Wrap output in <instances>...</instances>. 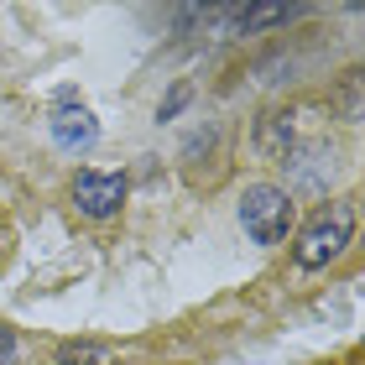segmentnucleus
<instances>
[{
	"label": "nucleus",
	"mask_w": 365,
	"mask_h": 365,
	"mask_svg": "<svg viewBox=\"0 0 365 365\" xmlns=\"http://www.w3.org/2000/svg\"><path fill=\"white\" fill-rule=\"evenodd\" d=\"M240 225L256 245H277L292 225V193L277 188V182H251L240 198Z\"/></svg>",
	"instance_id": "obj_1"
},
{
	"label": "nucleus",
	"mask_w": 365,
	"mask_h": 365,
	"mask_svg": "<svg viewBox=\"0 0 365 365\" xmlns=\"http://www.w3.org/2000/svg\"><path fill=\"white\" fill-rule=\"evenodd\" d=\"M256 146H261L267 157L287 162V152H292V125L282 120V115H267V120H261V130H256Z\"/></svg>",
	"instance_id": "obj_5"
},
{
	"label": "nucleus",
	"mask_w": 365,
	"mask_h": 365,
	"mask_svg": "<svg viewBox=\"0 0 365 365\" xmlns=\"http://www.w3.org/2000/svg\"><path fill=\"white\" fill-rule=\"evenodd\" d=\"M282 16H287V6H251V11H235V21L240 26H272Z\"/></svg>",
	"instance_id": "obj_7"
},
{
	"label": "nucleus",
	"mask_w": 365,
	"mask_h": 365,
	"mask_svg": "<svg viewBox=\"0 0 365 365\" xmlns=\"http://www.w3.org/2000/svg\"><path fill=\"white\" fill-rule=\"evenodd\" d=\"M11 360H16V329L0 324V365H11Z\"/></svg>",
	"instance_id": "obj_9"
},
{
	"label": "nucleus",
	"mask_w": 365,
	"mask_h": 365,
	"mask_svg": "<svg viewBox=\"0 0 365 365\" xmlns=\"http://www.w3.org/2000/svg\"><path fill=\"white\" fill-rule=\"evenodd\" d=\"M182 105H188V84H178V89L168 94V105H162V120H173V115H178Z\"/></svg>",
	"instance_id": "obj_8"
},
{
	"label": "nucleus",
	"mask_w": 365,
	"mask_h": 365,
	"mask_svg": "<svg viewBox=\"0 0 365 365\" xmlns=\"http://www.w3.org/2000/svg\"><path fill=\"white\" fill-rule=\"evenodd\" d=\"M53 141L63 146V152H89V146L99 141L94 115H89V110H68V105H63V110L53 115Z\"/></svg>",
	"instance_id": "obj_4"
},
{
	"label": "nucleus",
	"mask_w": 365,
	"mask_h": 365,
	"mask_svg": "<svg viewBox=\"0 0 365 365\" xmlns=\"http://www.w3.org/2000/svg\"><path fill=\"white\" fill-rule=\"evenodd\" d=\"M115 350L110 344H63L58 350V365H110Z\"/></svg>",
	"instance_id": "obj_6"
},
{
	"label": "nucleus",
	"mask_w": 365,
	"mask_h": 365,
	"mask_svg": "<svg viewBox=\"0 0 365 365\" xmlns=\"http://www.w3.org/2000/svg\"><path fill=\"white\" fill-rule=\"evenodd\" d=\"M350 230H355V209L350 204H334V209H324L319 220H313L303 235H297V251H292V261L303 272H319V267H329L344 245H350Z\"/></svg>",
	"instance_id": "obj_2"
},
{
	"label": "nucleus",
	"mask_w": 365,
	"mask_h": 365,
	"mask_svg": "<svg viewBox=\"0 0 365 365\" xmlns=\"http://www.w3.org/2000/svg\"><path fill=\"white\" fill-rule=\"evenodd\" d=\"M73 204H78V214H89V220H110V214L125 204V178H115V173H78L73 178Z\"/></svg>",
	"instance_id": "obj_3"
}]
</instances>
